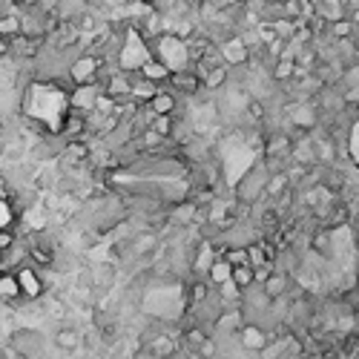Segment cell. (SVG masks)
<instances>
[{
	"label": "cell",
	"instance_id": "cell-1",
	"mask_svg": "<svg viewBox=\"0 0 359 359\" xmlns=\"http://www.w3.org/2000/svg\"><path fill=\"white\" fill-rule=\"evenodd\" d=\"M15 276H17V285H21V296L24 302H41L44 293H46V279H44V270L32 268V264H21L15 268Z\"/></svg>",
	"mask_w": 359,
	"mask_h": 359
},
{
	"label": "cell",
	"instance_id": "cell-2",
	"mask_svg": "<svg viewBox=\"0 0 359 359\" xmlns=\"http://www.w3.org/2000/svg\"><path fill=\"white\" fill-rule=\"evenodd\" d=\"M167 84L173 86L169 92H173L176 98H178V95H187V98H190V95H199V92L204 89L201 78H199V75H196L193 69H181V72H173V75H169V81H167Z\"/></svg>",
	"mask_w": 359,
	"mask_h": 359
},
{
	"label": "cell",
	"instance_id": "cell-3",
	"mask_svg": "<svg viewBox=\"0 0 359 359\" xmlns=\"http://www.w3.org/2000/svg\"><path fill=\"white\" fill-rule=\"evenodd\" d=\"M21 285H17V276L15 270H3L0 273V305H6V308H21Z\"/></svg>",
	"mask_w": 359,
	"mask_h": 359
},
{
	"label": "cell",
	"instance_id": "cell-4",
	"mask_svg": "<svg viewBox=\"0 0 359 359\" xmlns=\"http://www.w3.org/2000/svg\"><path fill=\"white\" fill-rule=\"evenodd\" d=\"M44 35H17L12 37V55H17V58H37L44 49Z\"/></svg>",
	"mask_w": 359,
	"mask_h": 359
},
{
	"label": "cell",
	"instance_id": "cell-5",
	"mask_svg": "<svg viewBox=\"0 0 359 359\" xmlns=\"http://www.w3.org/2000/svg\"><path fill=\"white\" fill-rule=\"evenodd\" d=\"M149 109H153L156 112V116L158 118H164V116H169V118H176V112H178V98L173 95V92H169V89H161L158 92V95L153 98V101H149L147 104Z\"/></svg>",
	"mask_w": 359,
	"mask_h": 359
},
{
	"label": "cell",
	"instance_id": "cell-6",
	"mask_svg": "<svg viewBox=\"0 0 359 359\" xmlns=\"http://www.w3.org/2000/svg\"><path fill=\"white\" fill-rule=\"evenodd\" d=\"M230 279H233V268L224 259H216L210 264V270H207V282H210V288H224V285H230Z\"/></svg>",
	"mask_w": 359,
	"mask_h": 359
},
{
	"label": "cell",
	"instance_id": "cell-7",
	"mask_svg": "<svg viewBox=\"0 0 359 359\" xmlns=\"http://www.w3.org/2000/svg\"><path fill=\"white\" fill-rule=\"evenodd\" d=\"M55 348L66 351V353H75L81 348V333L75 328H58V331H55Z\"/></svg>",
	"mask_w": 359,
	"mask_h": 359
},
{
	"label": "cell",
	"instance_id": "cell-8",
	"mask_svg": "<svg viewBox=\"0 0 359 359\" xmlns=\"http://www.w3.org/2000/svg\"><path fill=\"white\" fill-rule=\"evenodd\" d=\"M141 75H144V78L147 81H153V84H164V81H169V75H173V72H169L158 58H149L144 66H141Z\"/></svg>",
	"mask_w": 359,
	"mask_h": 359
},
{
	"label": "cell",
	"instance_id": "cell-9",
	"mask_svg": "<svg viewBox=\"0 0 359 359\" xmlns=\"http://www.w3.org/2000/svg\"><path fill=\"white\" fill-rule=\"evenodd\" d=\"M288 190H291L288 173H273V176L268 178V184H264V196H268V199H282Z\"/></svg>",
	"mask_w": 359,
	"mask_h": 359
},
{
	"label": "cell",
	"instance_id": "cell-10",
	"mask_svg": "<svg viewBox=\"0 0 359 359\" xmlns=\"http://www.w3.org/2000/svg\"><path fill=\"white\" fill-rule=\"evenodd\" d=\"M233 285L241 291V293H248L253 285H256V270L250 268V264H241V268H233Z\"/></svg>",
	"mask_w": 359,
	"mask_h": 359
},
{
	"label": "cell",
	"instance_id": "cell-11",
	"mask_svg": "<svg viewBox=\"0 0 359 359\" xmlns=\"http://www.w3.org/2000/svg\"><path fill=\"white\" fill-rule=\"evenodd\" d=\"M0 35L3 37H17V35H24V17L21 15H0Z\"/></svg>",
	"mask_w": 359,
	"mask_h": 359
},
{
	"label": "cell",
	"instance_id": "cell-12",
	"mask_svg": "<svg viewBox=\"0 0 359 359\" xmlns=\"http://www.w3.org/2000/svg\"><path fill=\"white\" fill-rule=\"evenodd\" d=\"M228 75H230V66L228 64H221V66H216V69H210L204 75V89H219L224 81H228Z\"/></svg>",
	"mask_w": 359,
	"mask_h": 359
},
{
	"label": "cell",
	"instance_id": "cell-13",
	"mask_svg": "<svg viewBox=\"0 0 359 359\" xmlns=\"http://www.w3.org/2000/svg\"><path fill=\"white\" fill-rule=\"evenodd\" d=\"M276 81H288V78H293L296 75V61L293 58H279L276 61V69L270 72Z\"/></svg>",
	"mask_w": 359,
	"mask_h": 359
},
{
	"label": "cell",
	"instance_id": "cell-14",
	"mask_svg": "<svg viewBox=\"0 0 359 359\" xmlns=\"http://www.w3.org/2000/svg\"><path fill=\"white\" fill-rule=\"evenodd\" d=\"M12 248H17V233L15 228H3L0 230V253H9Z\"/></svg>",
	"mask_w": 359,
	"mask_h": 359
},
{
	"label": "cell",
	"instance_id": "cell-15",
	"mask_svg": "<svg viewBox=\"0 0 359 359\" xmlns=\"http://www.w3.org/2000/svg\"><path fill=\"white\" fill-rule=\"evenodd\" d=\"M264 116H268V112H264V104H261L259 98L248 101V118H250L253 124H261V121H264Z\"/></svg>",
	"mask_w": 359,
	"mask_h": 359
},
{
	"label": "cell",
	"instance_id": "cell-16",
	"mask_svg": "<svg viewBox=\"0 0 359 359\" xmlns=\"http://www.w3.org/2000/svg\"><path fill=\"white\" fill-rule=\"evenodd\" d=\"M6 55H12V41L0 35V58H6Z\"/></svg>",
	"mask_w": 359,
	"mask_h": 359
},
{
	"label": "cell",
	"instance_id": "cell-17",
	"mask_svg": "<svg viewBox=\"0 0 359 359\" xmlns=\"http://www.w3.org/2000/svg\"><path fill=\"white\" fill-rule=\"evenodd\" d=\"M264 3H279V0H264Z\"/></svg>",
	"mask_w": 359,
	"mask_h": 359
}]
</instances>
